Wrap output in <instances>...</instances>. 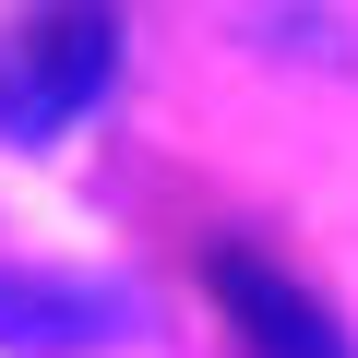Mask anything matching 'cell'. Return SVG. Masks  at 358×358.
<instances>
[{
    "instance_id": "1",
    "label": "cell",
    "mask_w": 358,
    "mask_h": 358,
    "mask_svg": "<svg viewBox=\"0 0 358 358\" xmlns=\"http://www.w3.org/2000/svg\"><path fill=\"white\" fill-rule=\"evenodd\" d=\"M120 72V13H0V143H60Z\"/></svg>"
},
{
    "instance_id": "2",
    "label": "cell",
    "mask_w": 358,
    "mask_h": 358,
    "mask_svg": "<svg viewBox=\"0 0 358 358\" xmlns=\"http://www.w3.org/2000/svg\"><path fill=\"white\" fill-rule=\"evenodd\" d=\"M131 334V287L60 275V263H0V358H96Z\"/></svg>"
},
{
    "instance_id": "3",
    "label": "cell",
    "mask_w": 358,
    "mask_h": 358,
    "mask_svg": "<svg viewBox=\"0 0 358 358\" xmlns=\"http://www.w3.org/2000/svg\"><path fill=\"white\" fill-rule=\"evenodd\" d=\"M203 287H215V310L239 322V346H251V358H358V346H346V322H334L287 263H263V251H239V239H215V251H203Z\"/></svg>"
}]
</instances>
